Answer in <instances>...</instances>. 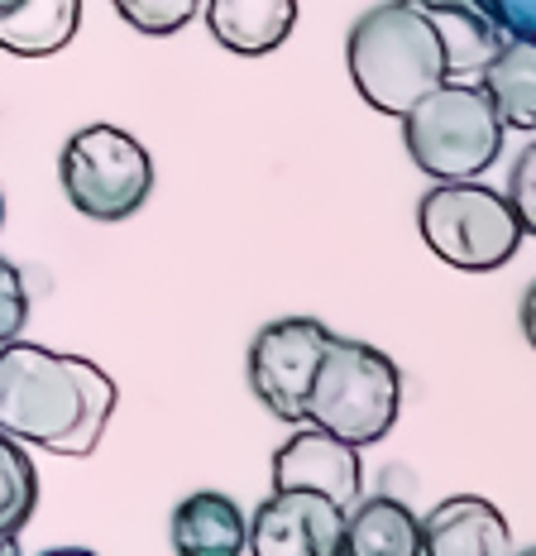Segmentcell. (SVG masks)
<instances>
[{"label":"cell","mask_w":536,"mask_h":556,"mask_svg":"<svg viewBox=\"0 0 536 556\" xmlns=\"http://www.w3.org/2000/svg\"><path fill=\"white\" fill-rule=\"evenodd\" d=\"M120 389L97 361L34 341L0 345V432L49 456H91L106 437Z\"/></svg>","instance_id":"cell-1"},{"label":"cell","mask_w":536,"mask_h":556,"mask_svg":"<svg viewBox=\"0 0 536 556\" xmlns=\"http://www.w3.org/2000/svg\"><path fill=\"white\" fill-rule=\"evenodd\" d=\"M345 67L355 91L383 115H403L446 83V53L436 29L407 0H379L349 25Z\"/></svg>","instance_id":"cell-2"},{"label":"cell","mask_w":536,"mask_h":556,"mask_svg":"<svg viewBox=\"0 0 536 556\" xmlns=\"http://www.w3.org/2000/svg\"><path fill=\"white\" fill-rule=\"evenodd\" d=\"M403 408V375L379 345L335 336L326 341L321 365L307 389V413L302 422L341 437L349 446H374L393 432Z\"/></svg>","instance_id":"cell-3"},{"label":"cell","mask_w":536,"mask_h":556,"mask_svg":"<svg viewBox=\"0 0 536 556\" xmlns=\"http://www.w3.org/2000/svg\"><path fill=\"white\" fill-rule=\"evenodd\" d=\"M398 121H403V144L412 154V164L436 182L480 178L503 154L508 125L498 121L484 87L470 83V77H446L417 106H407Z\"/></svg>","instance_id":"cell-4"},{"label":"cell","mask_w":536,"mask_h":556,"mask_svg":"<svg viewBox=\"0 0 536 556\" xmlns=\"http://www.w3.org/2000/svg\"><path fill=\"white\" fill-rule=\"evenodd\" d=\"M417 230H422L426 250L460 274L503 269L512 254L522 250V240H527L508 197L498 188H484L480 178L436 182L431 192H422Z\"/></svg>","instance_id":"cell-5"},{"label":"cell","mask_w":536,"mask_h":556,"mask_svg":"<svg viewBox=\"0 0 536 556\" xmlns=\"http://www.w3.org/2000/svg\"><path fill=\"white\" fill-rule=\"evenodd\" d=\"M67 202L91 222H125L154 192V159L120 125H81L58 154Z\"/></svg>","instance_id":"cell-6"},{"label":"cell","mask_w":536,"mask_h":556,"mask_svg":"<svg viewBox=\"0 0 536 556\" xmlns=\"http://www.w3.org/2000/svg\"><path fill=\"white\" fill-rule=\"evenodd\" d=\"M331 341V327L317 317H278L254 331L250 341V389L278 422L302 427L307 389L321 365V351Z\"/></svg>","instance_id":"cell-7"},{"label":"cell","mask_w":536,"mask_h":556,"mask_svg":"<svg viewBox=\"0 0 536 556\" xmlns=\"http://www.w3.org/2000/svg\"><path fill=\"white\" fill-rule=\"evenodd\" d=\"M345 508L311 490H273L250 514L244 552L250 556H341Z\"/></svg>","instance_id":"cell-8"},{"label":"cell","mask_w":536,"mask_h":556,"mask_svg":"<svg viewBox=\"0 0 536 556\" xmlns=\"http://www.w3.org/2000/svg\"><path fill=\"white\" fill-rule=\"evenodd\" d=\"M273 490H311L326 494L335 508H349L365 490L359 446L302 422V432L273 451Z\"/></svg>","instance_id":"cell-9"},{"label":"cell","mask_w":536,"mask_h":556,"mask_svg":"<svg viewBox=\"0 0 536 556\" xmlns=\"http://www.w3.org/2000/svg\"><path fill=\"white\" fill-rule=\"evenodd\" d=\"M436 29L446 53V77H480L484 63L508 43V29L498 20L494 0H407Z\"/></svg>","instance_id":"cell-10"},{"label":"cell","mask_w":536,"mask_h":556,"mask_svg":"<svg viewBox=\"0 0 536 556\" xmlns=\"http://www.w3.org/2000/svg\"><path fill=\"white\" fill-rule=\"evenodd\" d=\"M422 556H512V528L498 504L456 494L422 518Z\"/></svg>","instance_id":"cell-11"},{"label":"cell","mask_w":536,"mask_h":556,"mask_svg":"<svg viewBox=\"0 0 536 556\" xmlns=\"http://www.w3.org/2000/svg\"><path fill=\"white\" fill-rule=\"evenodd\" d=\"M250 514L220 490H196L178 500L168 518L173 556H244Z\"/></svg>","instance_id":"cell-12"},{"label":"cell","mask_w":536,"mask_h":556,"mask_svg":"<svg viewBox=\"0 0 536 556\" xmlns=\"http://www.w3.org/2000/svg\"><path fill=\"white\" fill-rule=\"evenodd\" d=\"M297 25V0H206V29L220 49L264 58L283 49Z\"/></svg>","instance_id":"cell-13"},{"label":"cell","mask_w":536,"mask_h":556,"mask_svg":"<svg viewBox=\"0 0 536 556\" xmlns=\"http://www.w3.org/2000/svg\"><path fill=\"white\" fill-rule=\"evenodd\" d=\"M341 556H422V518L403 500H355L345 508Z\"/></svg>","instance_id":"cell-14"},{"label":"cell","mask_w":536,"mask_h":556,"mask_svg":"<svg viewBox=\"0 0 536 556\" xmlns=\"http://www.w3.org/2000/svg\"><path fill=\"white\" fill-rule=\"evenodd\" d=\"M81 0H20L0 15V49L15 58H53L77 39Z\"/></svg>","instance_id":"cell-15"},{"label":"cell","mask_w":536,"mask_h":556,"mask_svg":"<svg viewBox=\"0 0 536 556\" xmlns=\"http://www.w3.org/2000/svg\"><path fill=\"white\" fill-rule=\"evenodd\" d=\"M484 97L494 101L508 130H536V39H508L480 73Z\"/></svg>","instance_id":"cell-16"},{"label":"cell","mask_w":536,"mask_h":556,"mask_svg":"<svg viewBox=\"0 0 536 556\" xmlns=\"http://www.w3.org/2000/svg\"><path fill=\"white\" fill-rule=\"evenodd\" d=\"M34 508H39V470L15 437L0 432V538H20Z\"/></svg>","instance_id":"cell-17"},{"label":"cell","mask_w":536,"mask_h":556,"mask_svg":"<svg viewBox=\"0 0 536 556\" xmlns=\"http://www.w3.org/2000/svg\"><path fill=\"white\" fill-rule=\"evenodd\" d=\"M111 5L130 29L163 39V34H178L182 25H192L202 0H111Z\"/></svg>","instance_id":"cell-18"},{"label":"cell","mask_w":536,"mask_h":556,"mask_svg":"<svg viewBox=\"0 0 536 556\" xmlns=\"http://www.w3.org/2000/svg\"><path fill=\"white\" fill-rule=\"evenodd\" d=\"M29 321V293H25V278L10 260H0V345L15 341Z\"/></svg>","instance_id":"cell-19"},{"label":"cell","mask_w":536,"mask_h":556,"mask_svg":"<svg viewBox=\"0 0 536 556\" xmlns=\"http://www.w3.org/2000/svg\"><path fill=\"white\" fill-rule=\"evenodd\" d=\"M508 206L518 212V222L522 230H536V144H527L518 154V164H512V178H508Z\"/></svg>","instance_id":"cell-20"},{"label":"cell","mask_w":536,"mask_h":556,"mask_svg":"<svg viewBox=\"0 0 536 556\" xmlns=\"http://www.w3.org/2000/svg\"><path fill=\"white\" fill-rule=\"evenodd\" d=\"M508 39H536V0H494Z\"/></svg>","instance_id":"cell-21"},{"label":"cell","mask_w":536,"mask_h":556,"mask_svg":"<svg viewBox=\"0 0 536 556\" xmlns=\"http://www.w3.org/2000/svg\"><path fill=\"white\" fill-rule=\"evenodd\" d=\"M39 556H97V552H87V547H49V552H39Z\"/></svg>","instance_id":"cell-22"},{"label":"cell","mask_w":536,"mask_h":556,"mask_svg":"<svg viewBox=\"0 0 536 556\" xmlns=\"http://www.w3.org/2000/svg\"><path fill=\"white\" fill-rule=\"evenodd\" d=\"M0 556H25V552H20L15 538H0Z\"/></svg>","instance_id":"cell-23"},{"label":"cell","mask_w":536,"mask_h":556,"mask_svg":"<svg viewBox=\"0 0 536 556\" xmlns=\"http://www.w3.org/2000/svg\"><path fill=\"white\" fill-rule=\"evenodd\" d=\"M10 5H20V0H0V15H5V10H10Z\"/></svg>","instance_id":"cell-24"},{"label":"cell","mask_w":536,"mask_h":556,"mask_svg":"<svg viewBox=\"0 0 536 556\" xmlns=\"http://www.w3.org/2000/svg\"><path fill=\"white\" fill-rule=\"evenodd\" d=\"M0 226H5V197H0Z\"/></svg>","instance_id":"cell-25"},{"label":"cell","mask_w":536,"mask_h":556,"mask_svg":"<svg viewBox=\"0 0 536 556\" xmlns=\"http://www.w3.org/2000/svg\"><path fill=\"white\" fill-rule=\"evenodd\" d=\"M512 556H536V552H518V547H512Z\"/></svg>","instance_id":"cell-26"}]
</instances>
